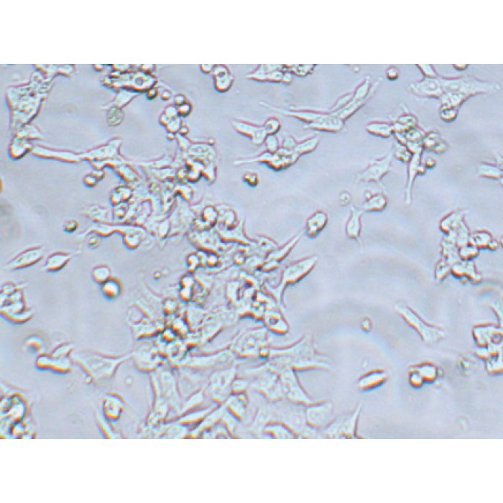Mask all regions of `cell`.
Here are the masks:
<instances>
[{
  "label": "cell",
  "mask_w": 503,
  "mask_h": 503,
  "mask_svg": "<svg viewBox=\"0 0 503 503\" xmlns=\"http://www.w3.org/2000/svg\"><path fill=\"white\" fill-rule=\"evenodd\" d=\"M318 261V257L316 255L305 257L293 262L284 269L279 286L272 291L279 303H281L282 301L283 293L286 288L290 285L299 282L303 278L306 277L314 268Z\"/></svg>",
  "instance_id": "1"
},
{
  "label": "cell",
  "mask_w": 503,
  "mask_h": 503,
  "mask_svg": "<svg viewBox=\"0 0 503 503\" xmlns=\"http://www.w3.org/2000/svg\"><path fill=\"white\" fill-rule=\"evenodd\" d=\"M395 309L403 317L404 319L406 321L409 325L417 329L418 332L421 334L422 337H424L426 340H436V339L441 338L444 336L442 331L432 327V326L428 325L408 307L402 304H398L395 306Z\"/></svg>",
  "instance_id": "2"
},
{
  "label": "cell",
  "mask_w": 503,
  "mask_h": 503,
  "mask_svg": "<svg viewBox=\"0 0 503 503\" xmlns=\"http://www.w3.org/2000/svg\"><path fill=\"white\" fill-rule=\"evenodd\" d=\"M390 163L391 156L375 160L365 170L358 174V181L379 182L390 170Z\"/></svg>",
  "instance_id": "3"
},
{
  "label": "cell",
  "mask_w": 503,
  "mask_h": 503,
  "mask_svg": "<svg viewBox=\"0 0 503 503\" xmlns=\"http://www.w3.org/2000/svg\"><path fill=\"white\" fill-rule=\"evenodd\" d=\"M344 127V121L332 113L325 112L322 117L313 123L306 124L304 128L322 132H338Z\"/></svg>",
  "instance_id": "4"
},
{
  "label": "cell",
  "mask_w": 503,
  "mask_h": 503,
  "mask_svg": "<svg viewBox=\"0 0 503 503\" xmlns=\"http://www.w3.org/2000/svg\"><path fill=\"white\" fill-rule=\"evenodd\" d=\"M328 221V215L325 211H317L313 213L306 220L305 226L306 236L309 238H316L327 226Z\"/></svg>",
  "instance_id": "5"
},
{
  "label": "cell",
  "mask_w": 503,
  "mask_h": 503,
  "mask_svg": "<svg viewBox=\"0 0 503 503\" xmlns=\"http://www.w3.org/2000/svg\"><path fill=\"white\" fill-rule=\"evenodd\" d=\"M363 211L351 206V215L346 225V234L349 238L358 240L361 233V216Z\"/></svg>",
  "instance_id": "6"
},
{
  "label": "cell",
  "mask_w": 503,
  "mask_h": 503,
  "mask_svg": "<svg viewBox=\"0 0 503 503\" xmlns=\"http://www.w3.org/2000/svg\"><path fill=\"white\" fill-rule=\"evenodd\" d=\"M279 112H282L284 115H287L288 117L299 119L302 122H306L307 124L313 123L325 114V112H318V111L293 110V109L288 110H279Z\"/></svg>",
  "instance_id": "7"
},
{
  "label": "cell",
  "mask_w": 503,
  "mask_h": 503,
  "mask_svg": "<svg viewBox=\"0 0 503 503\" xmlns=\"http://www.w3.org/2000/svg\"><path fill=\"white\" fill-rule=\"evenodd\" d=\"M388 205V199L383 194H371L362 204L363 211H380Z\"/></svg>",
  "instance_id": "8"
},
{
  "label": "cell",
  "mask_w": 503,
  "mask_h": 503,
  "mask_svg": "<svg viewBox=\"0 0 503 503\" xmlns=\"http://www.w3.org/2000/svg\"><path fill=\"white\" fill-rule=\"evenodd\" d=\"M266 324L272 331L278 334H285L289 330V326L282 314L278 312H272L266 318Z\"/></svg>",
  "instance_id": "9"
},
{
  "label": "cell",
  "mask_w": 503,
  "mask_h": 503,
  "mask_svg": "<svg viewBox=\"0 0 503 503\" xmlns=\"http://www.w3.org/2000/svg\"><path fill=\"white\" fill-rule=\"evenodd\" d=\"M300 239H301V235H296L294 238L291 239L287 244H286L284 247L279 249L277 251L274 252L271 255V261L273 262L275 265L286 258V257L291 252L295 245H296V244L298 243Z\"/></svg>",
  "instance_id": "10"
},
{
  "label": "cell",
  "mask_w": 503,
  "mask_h": 503,
  "mask_svg": "<svg viewBox=\"0 0 503 503\" xmlns=\"http://www.w3.org/2000/svg\"><path fill=\"white\" fill-rule=\"evenodd\" d=\"M318 143H319V138L318 136L308 138V139L297 143L295 152L299 156L311 153L316 149Z\"/></svg>",
  "instance_id": "11"
},
{
  "label": "cell",
  "mask_w": 503,
  "mask_h": 503,
  "mask_svg": "<svg viewBox=\"0 0 503 503\" xmlns=\"http://www.w3.org/2000/svg\"><path fill=\"white\" fill-rule=\"evenodd\" d=\"M288 72L301 77L308 76L313 72L316 65H284Z\"/></svg>",
  "instance_id": "12"
},
{
  "label": "cell",
  "mask_w": 503,
  "mask_h": 503,
  "mask_svg": "<svg viewBox=\"0 0 503 503\" xmlns=\"http://www.w3.org/2000/svg\"><path fill=\"white\" fill-rule=\"evenodd\" d=\"M367 130L375 135L385 138L389 137L391 133L390 126L388 124L381 123V122H373L368 124Z\"/></svg>",
  "instance_id": "13"
},
{
  "label": "cell",
  "mask_w": 503,
  "mask_h": 503,
  "mask_svg": "<svg viewBox=\"0 0 503 503\" xmlns=\"http://www.w3.org/2000/svg\"><path fill=\"white\" fill-rule=\"evenodd\" d=\"M479 173L482 176L494 179H499L502 176V172L498 168L488 165H481L479 168Z\"/></svg>",
  "instance_id": "14"
},
{
  "label": "cell",
  "mask_w": 503,
  "mask_h": 503,
  "mask_svg": "<svg viewBox=\"0 0 503 503\" xmlns=\"http://www.w3.org/2000/svg\"><path fill=\"white\" fill-rule=\"evenodd\" d=\"M281 127V122L279 119L277 118H272L269 119L267 122H266L265 127H264V130L265 131L266 134H270V135H273L274 134L277 133L280 130Z\"/></svg>",
  "instance_id": "15"
},
{
  "label": "cell",
  "mask_w": 503,
  "mask_h": 503,
  "mask_svg": "<svg viewBox=\"0 0 503 503\" xmlns=\"http://www.w3.org/2000/svg\"><path fill=\"white\" fill-rule=\"evenodd\" d=\"M383 378H384V375L383 373H373V374L368 375L366 378H363L361 384L363 385L375 384V383H379Z\"/></svg>",
  "instance_id": "16"
},
{
  "label": "cell",
  "mask_w": 503,
  "mask_h": 503,
  "mask_svg": "<svg viewBox=\"0 0 503 503\" xmlns=\"http://www.w3.org/2000/svg\"><path fill=\"white\" fill-rule=\"evenodd\" d=\"M297 141L292 137V136H288L286 138V139L284 141V143H283L282 148L281 149L284 150V151L288 152H295V149H296V147L297 146Z\"/></svg>",
  "instance_id": "17"
},
{
  "label": "cell",
  "mask_w": 503,
  "mask_h": 503,
  "mask_svg": "<svg viewBox=\"0 0 503 503\" xmlns=\"http://www.w3.org/2000/svg\"><path fill=\"white\" fill-rule=\"evenodd\" d=\"M267 148L271 153H276L279 151V141L274 135H270L267 139Z\"/></svg>",
  "instance_id": "18"
},
{
  "label": "cell",
  "mask_w": 503,
  "mask_h": 503,
  "mask_svg": "<svg viewBox=\"0 0 503 503\" xmlns=\"http://www.w3.org/2000/svg\"><path fill=\"white\" fill-rule=\"evenodd\" d=\"M351 199H352V197H351L350 194L347 192H344L339 196V203L340 205L347 206L350 202Z\"/></svg>",
  "instance_id": "19"
},
{
  "label": "cell",
  "mask_w": 503,
  "mask_h": 503,
  "mask_svg": "<svg viewBox=\"0 0 503 503\" xmlns=\"http://www.w3.org/2000/svg\"><path fill=\"white\" fill-rule=\"evenodd\" d=\"M361 327H363V329H364V330H371L372 327L371 320L368 319V318H365V319L363 320V322H361Z\"/></svg>",
  "instance_id": "20"
}]
</instances>
